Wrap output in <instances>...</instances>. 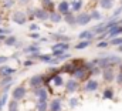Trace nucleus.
Segmentation results:
<instances>
[{"label":"nucleus","mask_w":122,"mask_h":111,"mask_svg":"<svg viewBox=\"0 0 122 111\" xmlns=\"http://www.w3.org/2000/svg\"><path fill=\"white\" fill-rule=\"evenodd\" d=\"M50 111H61V101L60 100H54L50 104Z\"/></svg>","instance_id":"13"},{"label":"nucleus","mask_w":122,"mask_h":111,"mask_svg":"<svg viewBox=\"0 0 122 111\" xmlns=\"http://www.w3.org/2000/svg\"><path fill=\"white\" fill-rule=\"evenodd\" d=\"M112 1H114V0H112Z\"/></svg>","instance_id":"48"},{"label":"nucleus","mask_w":122,"mask_h":111,"mask_svg":"<svg viewBox=\"0 0 122 111\" xmlns=\"http://www.w3.org/2000/svg\"><path fill=\"white\" fill-rule=\"evenodd\" d=\"M84 74H85V71L82 68H78L77 71H74V76L75 77H84Z\"/></svg>","instance_id":"29"},{"label":"nucleus","mask_w":122,"mask_h":111,"mask_svg":"<svg viewBox=\"0 0 122 111\" xmlns=\"http://www.w3.org/2000/svg\"><path fill=\"white\" fill-rule=\"evenodd\" d=\"M23 51L27 53V54H36V53H40V49H38L37 46H29V47H26Z\"/></svg>","instance_id":"14"},{"label":"nucleus","mask_w":122,"mask_h":111,"mask_svg":"<svg viewBox=\"0 0 122 111\" xmlns=\"http://www.w3.org/2000/svg\"><path fill=\"white\" fill-rule=\"evenodd\" d=\"M7 60H9V57H6V56H0V64H4Z\"/></svg>","instance_id":"34"},{"label":"nucleus","mask_w":122,"mask_h":111,"mask_svg":"<svg viewBox=\"0 0 122 111\" xmlns=\"http://www.w3.org/2000/svg\"><path fill=\"white\" fill-rule=\"evenodd\" d=\"M111 44H114V46H122V37H118V39H112L111 40Z\"/></svg>","instance_id":"26"},{"label":"nucleus","mask_w":122,"mask_h":111,"mask_svg":"<svg viewBox=\"0 0 122 111\" xmlns=\"http://www.w3.org/2000/svg\"><path fill=\"white\" fill-rule=\"evenodd\" d=\"M91 19H92V20H101V19H102V16H101V13H99V11H95V10H94V11L91 13Z\"/></svg>","instance_id":"25"},{"label":"nucleus","mask_w":122,"mask_h":111,"mask_svg":"<svg viewBox=\"0 0 122 111\" xmlns=\"http://www.w3.org/2000/svg\"><path fill=\"white\" fill-rule=\"evenodd\" d=\"M36 95H37L38 101H46V100H47V90H44V88H38L37 93H36Z\"/></svg>","instance_id":"11"},{"label":"nucleus","mask_w":122,"mask_h":111,"mask_svg":"<svg viewBox=\"0 0 122 111\" xmlns=\"http://www.w3.org/2000/svg\"><path fill=\"white\" fill-rule=\"evenodd\" d=\"M61 19H62V16L58 14V13H50V20H51L53 23H60Z\"/></svg>","instance_id":"16"},{"label":"nucleus","mask_w":122,"mask_h":111,"mask_svg":"<svg viewBox=\"0 0 122 111\" xmlns=\"http://www.w3.org/2000/svg\"><path fill=\"white\" fill-rule=\"evenodd\" d=\"M10 83H11V78H10V77H6V78L0 83V85H1V87H4V85H6V87H9V84H10Z\"/></svg>","instance_id":"30"},{"label":"nucleus","mask_w":122,"mask_h":111,"mask_svg":"<svg viewBox=\"0 0 122 111\" xmlns=\"http://www.w3.org/2000/svg\"><path fill=\"white\" fill-rule=\"evenodd\" d=\"M105 100L108 98V100H111V98H114V93H112V90H105L104 91V95H102Z\"/></svg>","instance_id":"24"},{"label":"nucleus","mask_w":122,"mask_h":111,"mask_svg":"<svg viewBox=\"0 0 122 111\" xmlns=\"http://www.w3.org/2000/svg\"><path fill=\"white\" fill-rule=\"evenodd\" d=\"M0 20H1V17H0Z\"/></svg>","instance_id":"47"},{"label":"nucleus","mask_w":122,"mask_h":111,"mask_svg":"<svg viewBox=\"0 0 122 111\" xmlns=\"http://www.w3.org/2000/svg\"><path fill=\"white\" fill-rule=\"evenodd\" d=\"M41 84H43V77H41V76H34V77H31V80H30L31 87L37 88V87H40Z\"/></svg>","instance_id":"7"},{"label":"nucleus","mask_w":122,"mask_h":111,"mask_svg":"<svg viewBox=\"0 0 122 111\" xmlns=\"http://www.w3.org/2000/svg\"><path fill=\"white\" fill-rule=\"evenodd\" d=\"M17 43V39L14 37V36H10V37H7L6 40H4V44L6 46H14Z\"/></svg>","instance_id":"20"},{"label":"nucleus","mask_w":122,"mask_h":111,"mask_svg":"<svg viewBox=\"0 0 122 111\" xmlns=\"http://www.w3.org/2000/svg\"><path fill=\"white\" fill-rule=\"evenodd\" d=\"M119 68H121V73H122V64H121V67H119Z\"/></svg>","instance_id":"46"},{"label":"nucleus","mask_w":122,"mask_h":111,"mask_svg":"<svg viewBox=\"0 0 122 111\" xmlns=\"http://www.w3.org/2000/svg\"><path fill=\"white\" fill-rule=\"evenodd\" d=\"M67 49H68L67 43H57V44L53 46V51H56V50H65L67 51Z\"/></svg>","instance_id":"17"},{"label":"nucleus","mask_w":122,"mask_h":111,"mask_svg":"<svg viewBox=\"0 0 122 111\" xmlns=\"http://www.w3.org/2000/svg\"><path fill=\"white\" fill-rule=\"evenodd\" d=\"M47 103L46 101H38V104H37V107H36V110L37 111H47Z\"/></svg>","instance_id":"21"},{"label":"nucleus","mask_w":122,"mask_h":111,"mask_svg":"<svg viewBox=\"0 0 122 111\" xmlns=\"http://www.w3.org/2000/svg\"><path fill=\"white\" fill-rule=\"evenodd\" d=\"M19 1H20V3H27L29 0H19Z\"/></svg>","instance_id":"45"},{"label":"nucleus","mask_w":122,"mask_h":111,"mask_svg":"<svg viewBox=\"0 0 122 111\" xmlns=\"http://www.w3.org/2000/svg\"><path fill=\"white\" fill-rule=\"evenodd\" d=\"M3 105H4V104H3V101L0 100V111H1V107H3Z\"/></svg>","instance_id":"43"},{"label":"nucleus","mask_w":122,"mask_h":111,"mask_svg":"<svg viewBox=\"0 0 122 111\" xmlns=\"http://www.w3.org/2000/svg\"><path fill=\"white\" fill-rule=\"evenodd\" d=\"M43 3H44V4H50V6H51V1H50V0H43Z\"/></svg>","instance_id":"41"},{"label":"nucleus","mask_w":122,"mask_h":111,"mask_svg":"<svg viewBox=\"0 0 122 111\" xmlns=\"http://www.w3.org/2000/svg\"><path fill=\"white\" fill-rule=\"evenodd\" d=\"M58 10H60V14L67 16L68 11H70V4H68V1H61L60 4H58Z\"/></svg>","instance_id":"6"},{"label":"nucleus","mask_w":122,"mask_h":111,"mask_svg":"<svg viewBox=\"0 0 122 111\" xmlns=\"http://www.w3.org/2000/svg\"><path fill=\"white\" fill-rule=\"evenodd\" d=\"M77 88H78V84H77V81H74V80H70V81L67 83V90H68L70 93L75 91Z\"/></svg>","instance_id":"15"},{"label":"nucleus","mask_w":122,"mask_h":111,"mask_svg":"<svg viewBox=\"0 0 122 111\" xmlns=\"http://www.w3.org/2000/svg\"><path fill=\"white\" fill-rule=\"evenodd\" d=\"M117 81H118V84H122V73H119L117 76Z\"/></svg>","instance_id":"35"},{"label":"nucleus","mask_w":122,"mask_h":111,"mask_svg":"<svg viewBox=\"0 0 122 111\" xmlns=\"http://www.w3.org/2000/svg\"><path fill=\"white\" fill-rule=\"evenodd\" d=\"M90 46V41H81V43H78L77 46H75V49L77 50H84V49H87Z\"/></svg>","instance_id":"23"},{"label":"nucleus","mask_w":122,"mask_h":111,"mask_svg":"<svg viewBox=\"0 0 122 111\" xmlns=\"http://www.w3.org/2000/svg\"><path fill=\"white\" fill-rule=\"evenodd\" d=\"M24 94H26V88H24L23 85H19V87H16V88L13 90V98H14L16 101L20 100V98H23Z\"/></svg>","instance_id":"2"},{"label":"nucleus","mask_w":122,"mask_h":111,"mask_svg":"<svg viewBox=\"0 0 122 111\" xmlns=\"http://www.w3.org/2000/svg\"><path fill=\"white\" fill-rule=\"evenodd\" d=\"M68 57H70V56H68V54H62V56H61V57H58V60H60V61H61V60H65V58H68Z\"/></svg>","instance_id":"38"},{"label":"nucleus","mask_w":122,"mask_h":111,"mask_svg":"<svg viewBox=\"0 0 122 111\" xmlns=\"http://www.w3.org/2000/svg\"><path fill=\"white\" fill-rule=\"evenodd\" d=\"M64 19H65V22H67L70 26H71V24H77V19H75L72 14H70V13H68L67 16H64Z\"/></svg>","instance_id":"19"},{"label":"nucleus","mask_w":122,"mask_h":111,"mask_svg":"<svg viewBox=\"0 0 122 111\" xmlns=\"http://www.w3.org/2000/svg\"><path fill=\"white\" fill-rule=\"evenodd\" d=\"M13 3H14V0H4V1H3L4 7H11V6H13Z\"/></svg>","instance_id":"31"},{"label":"nucleus","mask_w":122,"mask_h":111,"mask_svg":"<svg viewBox=\"0 0 122 111\" xmlns=\"http://www.w3.org/2000/svg\"><path fill=\"white\" fill-rule=\"evenodd\" d=\"M99 4H101V7H102V9H107V10H108V9H111V7L114 6L112 0H101V1H99Z\"/></svg>","instance_id":"18"},{"label":"nucleus","mask_w":122,"mask_h":111,"mask_svg":"<svg viewBox=\"0 0 122 111\" xmlns=\"http://www.w3.org/2000/svg\"><path fill=\"white\" fill-rule=\"evenodd\" d=\"M36 17L38 20H47V19H50V13H47L46 10H37L36 11Z\"/></svg>","instance_id":"10"},{"label":"nucleus","mask_w":122,"mask_h":111,"mask_svg":"<svg viewBox=\"0 0 122 111\" xmlns=\"http://www.w3.org/2000/svg\"><path fill=\"white\" fill-rule=\"evenodd\" d=\"M97 47H99V49H102V47H108V41H99V43L97 44Z\"/></svg>","instance_id":"32"},{"label":"nucleus","mask_w":122,"mask_h":111,"mask_svg":"<svg viewBox=\"0 0 122 111\" xmlns=\"http://www.w3.org/2000/svg\"><path fill=\"white\" fill-rule=\"evenodd\" d=\"M77 104H78V100L77 98H71L70 100V105L71 107H77Z\"/></svg>","instance_id":"33"},{"label":"nucleus","mask_w":122,"mask_h":111,"mask_svg":"<svg viewBox=\"0 0 122 111\" xmlns=\"http://www.w3.org/2000/svg\"><path fill=\"white\" fill-rule=\"evenodd\" d=\"M118 51H119V53H122V46H119V47H118Z\"/></svg>","instance_id":"44"},{"label":"nucleus","mask_w":122,"mask_h":111,"mask_svg":"<svg viewBox=\"0 0 122 111\" xmlns=\"http://www.w3.org/2000/svg\"><path fill=\"white\" fill-rule=\"evenodd\" d=\"M54 84H56L57 87H60V85H62V84H64V80H62V77H60V76L54 77Z\"/></svg>","instance_id":"27"},{"label":"nucleus","mask_w":122,"mask_h":111,"mask_svg":"<svg viewBox=\"0 0 122 111\" xmlns=\"http://www.w3.org/2000/svg\"><path fill=\"white\" fill-rule=\"evenodd\" d=\"M78 37H80L82 41H88L90 39L95 37V34H94V31H90V30H84V31H81V33L78 34Z\"/></svg>","instance_id":"5"},{"label":"nucleus","mask_w":122,"mask_h":111,"mask_svg":"<svg viewBox=\"0 0 122 111\" xmlns=\"http://www.w3.org/2000/svg\"><path fill=\"white\" fill-rule=\"evenodd\" d=\"M14 71H16L14 68H11V67H6V66H3V67L0 68V74H1L3 77H9V76H11Z\"/></svg>","instance_id":"9"},{"label":"nucleus","mask_w":122,"mask_h":111,"mask_svg":"<svg viewBox=\"0 0 122 111\" xmlns=\"http://www.w3.org/2000/svg\"><path fill=\"white\" fill-rule=\"evenodd\" d=\"M81 7H82V1H81V0H75V1H72V10H74V11H78Z\"/></svg>","instance_id":"22"},{"label":"nucleus","mask_w":122,"mask_h":111,"mask_svg":"<svg viewBox=\"0 0 122 111\" xmlns=\"http://www.w3.org/2000/svg\"><path fill=\"white\" fill-rule=\"evenodd\" d=\"M13 20L17 23V24H24L26 23V14L23 11H16L13 14Z\"/></svg>","instance_id":"4"},{"label":"nucleus","mask_w":122,"mask_h":111,"mask_svg":"<svg viewBox=\"0 0 122 111\" xmlns=\"http://www.w3.org/2000/svg\"><path fill=\"white\" fill-rule=\"evenodd\" d=\"M9 111H17V103H16V100L9 104Z\"/></svg>","instance_id":"28"},{"label":"nucleus","mask_w":122,"mask_h":111,"mask_svg":"<svg viewBox=\"0 0 122 111\" xmlns=\"http://www.w3.org/2000/svg\"><path fill=\"white\" fill-rule=\"evenodd\" d=\"M30 30H31V31H37V30H38V26H37V24H31Z\"/></svg>","instance_id":"36"},{"label":"nucleus","mask_w":122,"mask_h":111,"mask_svg":"<svg viewBox=\"0 0 122 111\" xmlns=\"http://www.w3.org/2000/svg\"><path fill=\"white\" fill-rule=\"evenodd\" d=\"M122 34V26H117L114 27L112 30H109L108 33H105V39L107 37H111V39H117V36Z\"/></svg>","instance_id":"3"},{"label":"nucleus","mask_w":122,"mask_h":111,"mask_svg":"<svg viewBox=\"0 0 122 111\" xmlns=\"http://www.w3.org/2000/svg\"><path fill=\"white\" fill-rule=\"evenodd\" d=\"M91 20H92L91 14L84 13V14H80V16L77 17V24H78V26H85V24H88Z\"/></svg>","instance_id":"1"},{"label":"nucleus","mask_w":122,"mask_h":111,"mask_svg":"<svg viewBox=\"0 0 122 111\" xmlns=\"http://www.w3.org/2000/svg\"><path fill=\"white\" fill-rule=\"evenodd\" d=\"M91 73H92V74H98V73H99V68H92Z\"/></svg>","instance_id":"40"},{"label":"nucleus","mask_w":122,"mask_h":111,"mask_svg":"<svg viewBox=\"0 0 122 111\" xmlns=\"http://www.w3.org/2000/svg\"><path fill=\"white\" fill-rule=\"evenodd\" d=\"M104 80H105V81H112V80H114V71H112L111 68H107V70L104 71Z\"/></svg>","instance_id":"12"},{"label":"nucleus","mask_w":122,"mask_h":111,"mask_svg":"<svg viewBox=\"0 0 122 111\" xmlns=\"http://www.w3.org/2000/svg\"><path fill=\"white\" fill-rule=\"evenodd\" d=\"M31 39H34V40H38V39H40L38 33H33V34H31Z\"/></svg>","instance_id":"37"},{"label":"nucleus","mask_w":122,"mask_h":111,"mask_svg":"<svg viewBox=\"0 0 122 111\" xmlns=\"http://www.w3.org/2000/svg\"><path fill=\"white\" fill-rule=\"evenodd\" d=\"M33 64V61H24V66H31Z\"/></svg>","instance_id":"42"},{"label":"nucleus","mask_w":122,"mask_h":111,"mask_svg":"<svg viewBox=\"0 0 122 111\" xmlns=\"http://www.w3.org/2000/svg\"><path fill=\"white\" fill-rule=\"evenodd\" d=\"M85 91H95L97 88H98V83H97V80H90V81H87L85 84Z\"/></svg>","instance_id":"8"},{"label":"nucleus","mask_w":122,"mask_h":111,"mask_svg":"<svg viewBox=\"0 0 122 111\" xmlns=\"http://www.w3.org/2000/svg\"><path fill=\"white\" fill-rule=\"evenodd\" d=\"M1 101H3V104H6V101H7V94H4V95L1 97Z\"/></svg>","instance_id":"39"}]
</instances>
